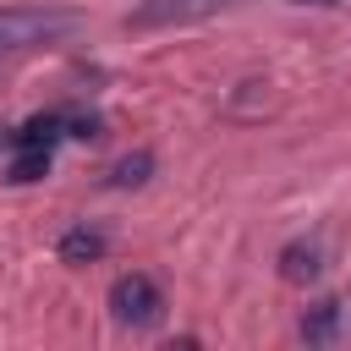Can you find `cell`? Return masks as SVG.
I'll use <instances>...</instances> for the list:
<instances>
[{"mask_svg": "<svg viewBox=\"0 0 351 351\" xmlns=\"http://www.w3.org/2000/svg\"><path fill=\"white\" fill-rule=\"evenodd\" d=\"M77 22H82V16L66 11V5H5V11H0V55L55 44V38H66Z\"/></svg>", "mask_w": 351, "mask_h": 351, "instance_id": "obj_1", "label": "cell"}, {"mask_svg": "<svg viewBox=\"0 0 351 351\" xmlns=\"http://www.w3.org/2000/svg\"><path fill=\"white\" fill-rule=\"evenodd\" d=\"M318 269H324V252H318V241H291V247L280 252V274H285L291 285H307V280H318Z\"/></svg>", "mask_w": 351, "mask_h": 351, "instance_id": "obj_5", "label": "cell"}, {"mask_svg": "<svg viewBox=\"0 0 351 351\" xmlns=\"http://www.w3.org/2000/svg\"><path fill=\"white\" fill-rule=\"evenodd\" d=\"M225 5L236 0H143L126 27H181V22H203V16H219Z\"/></svg>", "mask_w": 351, "mask_h": 351, "instance_id": "obj_3", "label": "cell"}, {"mask_svg": "<svg viewBox=\"0 0 351 351\" xmlns=\"http://www.w3.org/2000/svg\"><path fill=\"white\" fill-rule=\"evenodd\" d=\"M324 5H335V0H324Z\"/></svg>", "mask_w": 351, "mask_h": 351, "instance_id": "obj_8", "label": "cell"}, {"mask_svg": "<svg viewBox=\"0 0 351 351\" xmlns=\"http://www.w3.org/2000/svg\"><path fill=\"white\" fill-rule=\"evenodd\" d=\"M110 318L115 324H126V329H154L159 318H165V296H159V285L148 280V274H121L115 285H110Z\"/></svg>", "mask_w": 351, "mask_h": 351, "instance_id": "obj_2", "label": "cell"}, {"mask_svg": "<svg viewBox=\"0 0 351 351\" xmlns=\"http://www.w3.org/2000/svg\"><path fill=\"white\" fill-rule=\"evenodd\" d=\"M340 329H346V302H335V296H324L302 313V340L307 346H329V340H340Z\"/></svg>", "mask_w": 351, "mask_h": 351, "instance_id": "obj_4", "label": "cell"}, {"mask_svg": "<svg viewBox=\"0 0 351 351\" xmlns=\"http://www.w3.org/2000/svg\"><path fill=\"white\" fill-rule=\"evenodd\" d=\"M148 170H154V154H126V159L115 165V176H110V181H115V186H143V181H148Z\"/></svg>", "mask_w": 351, "mask_h": 351, "instance_id": "obj_7", "label": "cell"}, {"mask_svg": "<svg viewBox=\"0 0 351 351\" xmlns=\"http://www.w3.org/2000/svg\"><path fill=\"white\" fill-rule=\"evenodd\" d=\"M99 252H104V230H88V225H77V230L60 241V258H66V263H93Z\"/></svg>", "mask_w": 351, "mask_h": 351, "instance_id": "obj_6", "label": "cell"}]
</instances>
